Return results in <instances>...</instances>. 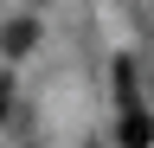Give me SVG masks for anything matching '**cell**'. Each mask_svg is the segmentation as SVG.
Masks as SVG:
<instances>
[{
	"mask_svg": "<svg viewBox=\"0 0 154 148\" xmlns=\"http://www.w3.org/2000/svg\"><path fill=\"white\" fill-rule=\"evenodd\" d=\"M148 142H154V116L141 103H128L122 109V148H148Z\"/></svg>",
	"mask_w": 154,
	"mask_h": 148,
	"instance_id": "1",
	"label": "cell"
},
{
	"mask_svg": "<svg viewBox=\"0 0 154 148\" xmlns=\"http://www.w3.org/2000/svg\"><path fill=\"white\" fill-rule=\"evenodd\" d=\"M26 45H32V20H19V26L7 32V52H26Z\"/></svg>",
	"mask_w": 154,
	"mask_h": 148,
	"instance_id": "2",
	"label": "cell"
},
{
	"mask_svg": "<svg viewBox=\"0 0 154 148\" xmlns=\"http://www.w3.org/2000/svg\"><path fill=\"white\" fill-rule=\"evenodd\" d=\"M7 109H13V77L0 71V122H7Z\"/></svg>",
	"mask_w": 154,
	"mask_h": 148,
	"instance_id": "3",
	"label": "cell"
}]
</instances>
